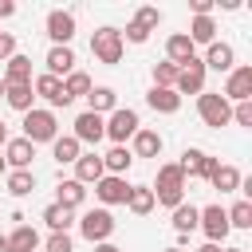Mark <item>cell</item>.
<instances>
[{
	"instance_id": "1",
	"label": "cell",
	"mask_w": 252,
	"mask_h": 252,
	"mask_svg": "<svg viewBox=\"0 0 252 252\" xmlns=\"http://www.w3.org/2000/svg\"><path fill=\"white\" fill-rule=\"evenodd\" d=\"M150 193H154V205H165V209H177L185 201V173L177 169V161L158 165V181L150 185Z\"/></svg>"
},
{
	"instance_id": "2",
	"label": "cell",
	"mask_w": 252,
	"mask_h": 252,
	"mask_svg": "<svg viewBox=\"0 0 252 252\" xmlns=\"http://www.w3.org/2000/svg\"><path fill=\"white\" fill-rule=\"evenodd\" d=\"M20 138H28L32 146H39V142H55L59 138V118H55V110H47V106H32L28 114H24V134Z\"/></svg>"
},
{
	"instance_id": "3",
	"label": "cell",
	"mask_w": 252,
	"mask_h": 252,
	"mask_svg": "<svg viewBox=\"0 0 252 252\" xmlns=\"http://www.w3.org/2000/svg\"><path fill=\"white\" fill-rule=\"evenodd\" d=\"M75 224H79V236H83L87 244H106V240L114 236V224H118V220H114V213H110V209H102V205H98V209H87Z\"/></svg>"
},
{
	"instance_id": "4",
	"label": "cell",
	"mask_w": 252,
	"mask_h": 252,
	"mask_svg": "<svg viewBox=\"0 0 252 252\" xmlns=\"http://www.w3.org/2000/svg\"><path fill=\"white\" fill-rule=\"evenodd\" d=\"M122 51H126V43H122V32L118 28H98V32H91V55L98 59V63H106V67H114V63H122Z\"/></svg>"
},
{
	"instance_id": "5",
	"label": "cell",
	"mask_w": 252,
	"mask_h": 252,
	"mask_svg": "<svg viewBox=\"0 0 252 252\" xmlns=\"http://www.w3.org/2000/svg\"><path fill=\"white\" fill-rule=\"evenodd\" d=\"M197 114H201V122H205V126L220 130V126H228V122H232V102H228V98H220L217 91H201V94H197Z\"/></svg>"
},
{
	"instance_id": "6",
	"label": "cell",
	"mask_w": 252,
	"mask_h": 252,
	"mask_svg": "<svg viewBox=\"0 0 252 252\" xmlns=\"http://www.w3.org/2000/svg\"><path fill=\"white\" fill-rule=\"evenodd\" d=\"M142 130V118H138V110H130V106H118V110H110L106 114V138L114 142V146H126L134 134Z\"/></svg>"
},
{
	"instance_id": "7",
	"label": "cell",
	"mask_w": 252,
	"mask_h": 252,
	"mask_svg": "<svg viewBox=\"0 0 252 252\" xmlns=\"http://www.w3.org/2000/svg\"><path fill=\"white\" fill-rule=\"evenodd\" d=\"M197 228L205 232V240L209 244H224L228 240V213H224V205H205L201 209V217H197Z\"/></svg>"
},
{
	"instance_id": "8",
	"label": "cell",
	"mask_w": 252,
	"mask_h": 252,
	"mask_svg": "<svg viewBox=\"0 0 252 252\" xmlns=\"http://www.w3.org/2000/svg\"><path fill=\"white\" fill-rule=\"evenodd\" d=\"M43 28H47V39H51V47H71V39H75V12L51 8Z\"/></svg>"
},
{
	"instance_id": "9",
	"label": "cell",
	"mask_w": 252,
	"mask_h": 252,
	"mask_svg": "<svg viewBox=\"0 0 252 252\" xmlns=\"http://www.w3.org/2000/svg\"><path fill=\"white\" fill-rule=\"evenodd\" d=\"M32 91H35V98L47 102V110H63V106H71V98H67V91H63V79H55V75H47V71L32 79Z\"/></svg>"
},
{
	"instance_id": "10",
	"label": "cell",
	"mask_w": 252,
	"mask_h": 252,
	"mask_svg": "<svg viewBox=\"0 0 252 252\" xmlns=\"http://www.w3.org/2000/svg\"><path fill=\"white\" fill-rule=\"evenodd\" d=\"M71 138H75L79 146H98V142L106 138V118H102V114H91V110H83V114L75 118V130H71Z\"/></svg>"
},
{
	"instance_id": "11",
	"label": "cell",
	"mask_w": 252,
	"mask_h": 252,
	"mask_svg": "<svg viewBox=\"0 0 252 252\" xmlns=\"http://www.w3.org/2000/svg\"><path fill=\"white\" fill-rule=\"evenodd\" d=\"M173 91H177V94H201V91H205V63H201V55H193L189 63L177 67Z\"/></svg>"
},
{
	"instance_id": "12",
	"label": "cell",
	"mask_w": 252,
	"mask_h": 252,
	"mask_svg": "<svg viewBox=\"0 0 252 252\" xmlns=\"http://www.w3.org/2000/svg\"><path fill=\"white\" fill-rule=\"evenodd\" d=\"M220 98H228V102H248V98H252V67H248V63H240V67L228 71Z\"/></svg>"
},
{
	"instance_id": "13",
	"label": "cell",
	"mask_w": 252,
	"mask_h": 252,
	"mask_svg": "<svg viewBox=\"0 0 252 252\" xmlns=\"http://www.w3.org/2000/svg\"><path fill=\"white\" fill-rule=\"evenodd\" d=\"M177 169L185 173V181H189V177H201V181H209V173L217 169V158H213V154H205V150H197V146H189V150L181 154Z\"/></svg>"
},
{
	"instance_id": "14",
	"label": "cell",
	"mask_w": 252,
	"mask_h": 252,
	"mask_svg": "<svg viewBox=\"0 0 252 252\" xmlns=\"http://www.w3.org/2000/svg\"><path fill=\"white\" fill-rule=\"evenodd\" d=\"M94 197L102 201V209H110V205H126V197H130V181H126V177H114V173H102V177L94 181Z\"/></svg>"
},
{
	"instance_id": "15",
	"label": "cell",
	"mask_w": 252,
	"mask_h": 252,
	"mask_svg": "<svg viewBox=\"0 0 252 252\" xmlns=\"http://www.w3.org/2000/svg\"><path fill=\"white\" fill-rule=\"evenodd\" d=\"M201 63H205V71H220V75H228V71L236 67V51H232V43H224V39H213V43L205 47Z\"/></svg>"
},
{
	"instance_id": "16",
	"label": "cell",
	"mask_w": 252,
	"mask_h": 252,
	"mask_svg": "<svg viewBox=\"0 0 252 252\" xmlns=\"http://www.w3.org/2000/svg\"><path fill=\"white\" fill-rule=\"evenodd\" d=\"M146 106H150L154 114H177V110H181V94H177L173 87H150V91H146Z\"/></svg>"
},
{
	"instance_id": "17",
	"label": "cell",
	"mask_w": 252,
	"mask_h": 252,
	"mask_svg": "<svg viewBox=\"0 0 252 252\" xmlns=\"http://www.w3.org/2000/svg\"><path fill=\"white\" fill-rule=\"evenodd\" d=\"M130 142H134V146H130L134 158H161V150H165V138H161L158 130H150V126H142Z\"/></svg>"
},
{
	"instance_id": "18",
	"label": "cell",
	"mask_w": 252,
	"mask_h": 252,
	"mask_svg": "<svg viewBox=\"0 0 252 252\" xmlns=\"http://www.w3.org/2000/svg\"><path fill=\"white\" fill-rule=\"evenodd\" d=\"M32 158H35V146L28 138H8V146H4V165L8 169H32Z\"/></svg>"
},
{
	"instance_id": "19",
	"label": "cell",
	"mask_w": 252,
	"mask_h": 252,
	"mask_svg": "<svg viewBox=\"0 0 252 252\" xmlns=\"http://www.w3.org/2000/svg\"><path fill=\"white\" fill-rule=\"evenodd\" d=\"M83 201H87V185H79L75 177H59V185H55V205H63V209L79 213V209H83Z\"/></svg>"
},
{
	"instance_id": "20",
	"label": "cell",
	"mask_w": 252,
	"mask_h": 252,
	"mask_svg": "<svg viewBox=\"0 0 252 252\" xmlns=\"http://www.w3.org/2000/svg\"><path fill=\"white\" fill-rule=\"evenodd\" d=\"M43 67H47V75L67 79V75L75 71V47H51V51L43 55Z\"/></svg>"
},
{
	"instance_id": "21",
	"label": "cell",
	"mask_w": 252,
	"mask_h": 252,
	"mask_svg": "<svg viewBox=\"0 0 252 252\" xmlns=\"http://www.w3.org/2000/svg\"><path fill=\"white\" fill-rule=\"evenodd\" d=\"M102 173H106V169H102V154H94V150L79 154V161H75V181H79V185H94Z\"/></svg>"
},
{
	"instance_id": "22",
	"label": "cell",
	"mask_w": 252,
	"mask_h": 252,
	"mask_svg": "<svg viewBox=\"0 0 252 252\" xmlns=\"http://www.w3.org/2000/svg\"><path fill=\"white\" fill-rule=\"evenodd\" d=\"M4 240H8L4 252H35L39 248V232L32 224H16L12 232H4Z\"/></svg>"
},
{
	"instance_id": "23",
	"label": "cell",
	"mask_w": 252,
	"mask_h": 252,
	"mask_svg": "<svg viewBox=\"0 0 252 252\" xmlns=\"http://www.w3.org/2000/svg\"><path fill=\"white\" fill-rule=\"evenodd\" d=\"M193 55H197V47H193V39H189L185 32H173V35L165 39V59H169V63L181 67V63H189Z\"/></svg>"
},
{
	"instance_id": "24",
	"label": "cell",
	"mask_w": 252,
	"mask_h": 252,
	"mask_svg": "<svg viewBox=\"0 0 252 252\" xmlns=\"http://www.w3.org/2000/svg\"><path fill=\"white\" fill-rule=\"evenodd\" d=\"M4 87H16V83H32V55H12L8 63H4Z\"/></svg>"
},
{
	"instance_id": "25",
	"label": "cell",
	"mask_w": 252,
	"mask_h": 252,
	"mask_svg": "<svg viewBox=\"0 0 252 252\" xmlns=\"http://www.w3.org/2000/svg\"><path fill=\"white\" fill-rule=\"evenodd\" d=\"M87 110L106 118L110 110H118V91H114V87H91V94H87Z\"/></svg>"
},
{
	"instance_id": "26",
	"label": "cell",
	"mask_w": 252,
	"mask_h": 252,
	"mask_svg": "<svg viewBox=\"0 0 252 252\" xmlns=\"http://www.w3.org/2000/svg\"><path fill=\"white\" fill-rule=\"evenodd\" d=\"M240 181H244V177H240L236 165H220V161H217V169L209 173V185H213L217 193H240Z\"/></svg>"
},
{
	"instance_id": "27",
	"label": "cell",
	"mask_w": 252,
	"mask_h": 252,
	"mask_svg": "<svg viewBox=\"0 0 252 252\" xmlns=\"http://www.w3.org/2000/svg\"><path fill=\"white\" fill-rule=\"evenodd\" d=\"M4 189L12 197H32L35 193V173L32 169H8L4 173Z\"/></svg>"
},
{
	"instance_id": "28",
	"label": "cell",
	"mask_w": 252,
	"mask_h": 252,
	"mask_svg": "<svg viewBox=\"0 0 252 252\" xmlns=\"http://www.w3.org/2000/svg\"><path fill=\"white\" fill-rule=\"evenodd\" d=\"M173 217H169V224H173V232L177 236H189L193 228H197V217H201V209L197 205H189V201H181L177 209H169Z\"/></svg>"
},
{
	"instance_id": "29",
	"label": "cell",
	"mask_w": 252,
	"mask_h": 252,
	"mask_svg": "<svg viewBox=\"0 0 252 252\" xmlns=\"http://www.w3.org/2000/svg\"><path fill=\"white\" fill-rule=\"evenodd\" d=\"M4 102H8L12 110L28 114V110L35 106V91H32V83H16V87H4Z\"/></svg>"
},
{
	"instance_id": "30",
	"label": "cell",
	"mask_w": 252,
	"mask_h": 252,
	"mask_svg": "<svg viewBox=\"0 0 252 252\" xmlns=\"http://www.w3.org/2000/svg\"><path fill=\"white\" fill-rule=\"evenodd\" d=\"M134 165V154L126 150V146H110L106 154H102V169L106 173H114V177H126V169Z\"/></svg>"
},
{
	"instance_id": "31",
	"label": "cell",
	"mask_w": 252,
	"mask_h": 252,
	"mask_svg": "<svg viewBox=\"0 0 252 252\" xmlns=\"http://www.w3.org/2000/svg\"><path fill=\"white\" fill-rule=\"evenodd\" d=\"M185 35L193 39V47H197V43H205V47H209V43L217 39V20H213V16H193Z\"/></svg>"
},
{
	"instance_id": "32",
	"label": "cell",
	"mask_w": 252,
	"mask_h": 252,
	"mask_svg": "<svg viewBox=\"0 0 252 252\" xmlns=\"http://www.w3.org/2000/svg\"><path fill=\"white\" fill-rule=\"evenodd\" d=\"M79 154H83V146H79L71 134H59V138L51 142V158H55L59 165H75V161H79Z\"/></svg>"
},
{
	"instance_id": "33",
	"label": "cell",
	"mask_w": 252,
	"mask_h": 252,
	"mask_svg": "<svg viewBox=\"0 0 252 252\" xmlns=\"http://www.w3.org/2000/svg\"><path fill=\"white\" fill-rule=\"evenodd\" d=\"M126 209H130L134 217H150V213H154V193H150V185H130Z\"/></svg>"
},
{
	"instance_id": "34",
	"label": "cell",
	"mask_w": 252,
	"mask_h": 252,
	"mask_svg": "<svg viewBox=\"0 0 252 252\" xmlns=\"http://www.w3.org/2000/svg\"><path fill=\"white\" fill-rule=\"evenodd\" d=\"M43 224H47V228H51V232H67V228H71V224H75V213H71V209H63V205H55V201H51V205H47V209H43Z\"/></svg>"
},
{
	"instance_id": "35",
	"label": "cell",
	"mask_w": 252,
	"mask_h": 252,
	"mask_svg": "<svg viewBox=\"0 0 252 252\" xmlns=\"http://www.w3.org/2000/svg\"><path fill=\"white\" fill-rule=\"evenodd\" d=\"M91 87H94V83H91V75H87V71H79V67L63 79V91H67V98H71V102H75V98H87V94H91Z\"/></svg>"
},
{
	"instance_id": "36",
	"label": "cell",
	"mask_w": 252,
	"mask_h": 252,
	"mask_svg": "<svg viewBox=\"0 0 252 252\" xmlns=\"http://www.w3.org/2000/svg\"><path fill=\"white\" fill-rule=\"evenodd\" d=\"M228 213V228H252V201L248 197H240L232 209H224Z\"/></svg>"
},
{
	"instance_id": "37",
	"label": "cell",
	"mask_w": 252,
	"mask_h": 252,
	"mask_svg": "<svg viewBox=\"0 0 252 252\" xmlns=\"http://www.w3.org/2000/svg\"><path fill=\"white\" fill-rule=\"evenodd\" d=\"M154 87H173L177 83V63H169V59H161V63H154Z\"/></svg>"
},
{
	"instance_id": "38",
	"label": "cell",
	"mask_w": 252,
	"mask_h": 252,
	"mask_svg": "<svg viewBox=\"0 0 252 252\" xmlns=\"http://www.w3.org/2000/svg\"><path fill=\"white\" fill-rule=\"evenodd\" d=\"M134 24H138V28H146V32H154V28L161 24V8H154V4H142V8L134 12Z\"/></svg>"
},
{
	"instance_id": "39",
	"label": "cell",
	"mask_w": 252,
	"mask_h": 252,
	"mask_svg": "<svg viewBox=\"0 0 252 252\" xmlns=\"http://www.w3.org/2000/svg\"><path fill=\"white\" fill-rule=\"evenodd\" d=\"M43 252H75V240H71V232H51V236L43 240Z\"/></svg>"
},
{
	"instance_id": "40",
	"label": "cell",
	"mask_w": 252,
	"mask_h": 252,
	"mask_svg": "<svg viewBox=\"0 0 252 252\" xmlns=\"http://www.w3.org/2000/svg\"><path fill=\"white\" fill-rule=\"evenodd\" d=\"M232 122L236 126H252V98L248 102H232Z\"/></svg>"
},
{
	"instance_id": "41",
	"label": "cell",
	"mask_w": 252,
	"mask_h": 252,
	"mask_svg": "<svg viewBox=\"0 0 252 252\" xmlns=\"http://www.w3.org/2000/svg\"><path fill=\"white\" fill-rule=\"evenodd\" d=\"M146 39H150V32H146V28H138V24L130 20V24H126V32H122V43H146Z\"/></svg>"
},
{
	"instance_id": "42",
	"label": "cell",
	"mask_w": 252,
	"mask_h": 252,
	"mask_svg": "<svg viewBox=\"0 0 252 252\" xmlns=\"http://www.w3.org/2000/svg\"><path fill=\"white\" fill-rule=\"evenodd\" d=\"M16 55V35L12 32H0V63H8Z\"/></svg>"
},
{
	"instance_id": "43",
	"label": "cell",
	"mask_w": 252,
	"mask_h": 252,
	"mask_svg": "<svg viewBox=\"0 0 252 252\" xmlns=\"http://www.w3.org/2000/svg\"><path fill=\"white\" fill-rule=\"evenodd\" d=\"M189 8H193V16H213L217 0H189Z\"/></svg>"
},
{
	"instance_id": "44",
	"label": "cell",
	"mask_w": 252,
	"mask_h": 252,
	"mask_svg": "<svg viewBox=\"0 0 252 252\" xmlns=\"http://www.w3.org/2000/svg\"><path fill=\"white\" fill-rule=\"evenodd\" d=\"M8 16H16V4L12 0H0V20H8Z\"/></svg>"
},
{
	"instance_id": "45",
	"label": "cell",
	"mask_w": 252,
	"mask_h": 252,
	"mask_svg": "<svg viewBox=\"0 0 252 252\" xmlns=\"http://www.w3.org/2000/svg\"><path fill=\"white\" fill-rule=\"evenodd\" d=\"M94 252H122V248H118V244H110V240H106V244H94Z\"/></svg>"
},
{
	"instance_id": "46",
	"label": "cell",
	"mask_w": 252,
	"mask_h": 252,
	"mask_svg": "<svg viewBox=\"0 0 252 252\" xmlns=\"http://www.w3.org/2000/svg\"><path fill=\"white\" fill-rule=\"evenodd\" d=\"M8 138H12V134H8V122L0 118V146H8Z\"/></svg>"
},
{
	"instance_id": "47",
	"label": "cell",
	"mask_w": 252,
	"mask_h": 252,
	"mask_svg": "<svg viewBox=\"0 0 252 252\" xmlns=\"http://www.w3.org/2000/svg\"><path fill=\"white\" fill-rule=\"evenodd\" d=\"M197 252H220V244H209V240H205V244H201Z\"/></svg>"
},
{
	"instance_id": "48",
	"label": "cell",
	"mask_w": 252,
	"mask_h": 252,
	"mask_svg": "<svg viewBox=\"0 0 252 252\" xmlns=\"http://www.w3.org/2000/svg\"><path fill=\"white\" fill-rule=\"evenodd\" d=\"M4 248H8V240H4V232H0V252H4Z\"/></svg>"
},
{
	"instance_id": "49",
	"label": "cell",
	"mask_w": 252,
	"mask_h": 252,
	"mask_svg": "<svg viewBox=\"0 0 252 252\" xmlns=\"http://www.w3.org/2000/svg\"><path fill=\"white\" fill-rule=\"evenodd\" d=\"M220 252H244V248H220Z\"/></svg>"
},
{
	"instance_id": "50",
	"label": "cell",
	"mask_w": 252,
	"mask_h": 252,
	"mask_svg": "<svg viewBox=\"0 0 252 252\" xmlns=\"http://www.w3.org/2000/svg\"><path fill=\"white\" fill-rule=\"evenodd\" d=\"M165 252H185V248H177V244H173V248H165Z\"/></svg>"
},
{
	"instance_id": "51",
	"label": "cell",
	"mask_w": 252,
	"mask_h": 252,
	"mask_svg": "<svg viewBox=\"0 0 252 252\" xmlns=\"http://www.w3.org/2000/svg\"><path fill=\"white\" fill-rule=\"evenodd\" d=\"M0 98H4V79H0Z\"/></svg>"
}]
</instances>
